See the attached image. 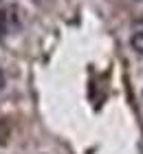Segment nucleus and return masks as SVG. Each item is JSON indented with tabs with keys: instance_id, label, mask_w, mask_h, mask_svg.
Returning a JSON list of instances; mask_svg holds the SVG:
<instances>
[{
	"instance_id": "2",
	"label": "nucleus",
	"mask_w": 143,
	"mask_h": 154,
	"mask_svg": "<svg viewBox=\"0 0 143 154\" xmlns=\"http://www.w3.org/2000/svg\"><path fill=\"white\" fill-rule=\"evenodd\" d=\"M5 33H7V18H5V13L0 11V40L5 38Z\"/></svg>"
},
{
	"instance_id": "3",
	"label": "nucleus",
	"mask_w": 143,
	"mask_h": 154,
	"mask_svg": "<svg viewBox=\"0 0 143 154\" xmlns=\"http://www.w3.org/2000/svg\"><path fill=\"white\" fill-rule=\"evenodd\" d=\"M5 86V75H2V71H0V88Z\"/></svg>"
},
{
	"instance_id": "4",
	"label": "nucleus",
	"mask_w": 143,
	"mask_h": 154,
	"mask_svg": "<svg viewBox=\"0 0 143 154\" xmlns=\"http://www.w3.org/2000/svg\"><path fill=\"white\" fill-rule=\"evenodd\" d=\"M38 2H40V0H38Z\"/></svg>"
},
{
	"instance_id": "1",
	"label": "nucleus",
	"mask_w": 143,
	"mask_h": 154,
	"mask_svg": "<svg viewBox=\"0 0 143 154\" xmlns=\"http://www.w3.org/2000/svg\"><path fill=\"white\" fill-rule=\"evenodd\" d=\"M132 46L137 53H143V22H139L134 26V33H132Z\"/></svg>"
}]
</instances>
